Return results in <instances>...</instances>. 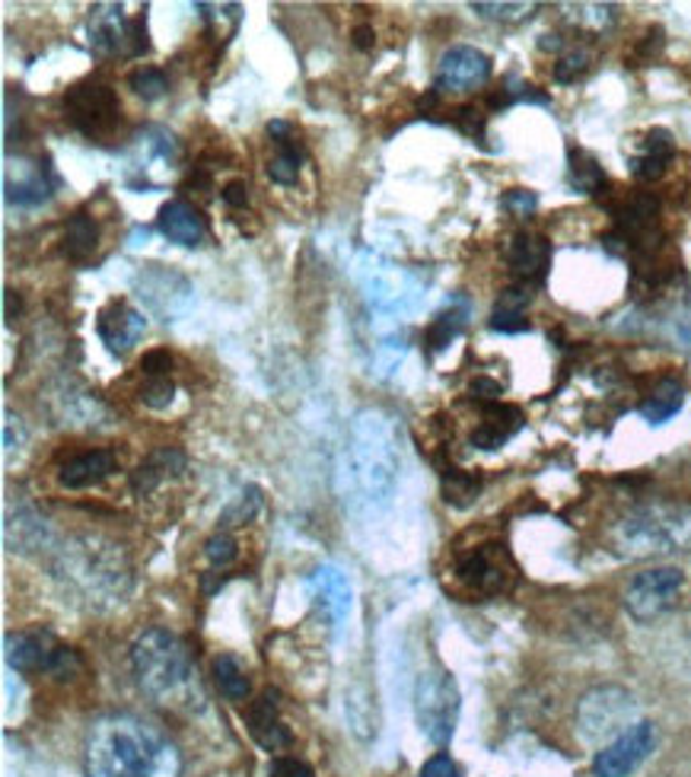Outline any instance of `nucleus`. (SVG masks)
<instances>
[{"mask_svg": "<svg viewBox=\"0 0 691 777\" xmlns=\"http://www.w3.org/2000/svg\"><path fill=\"white\" fill-rule=\"evenodd\" d=\"M90 777H182L179 748L163 730L131 714L92 723L87 736Z\"/></svg>", "mask_w": 691, "mask_h": 777, "instance_id": "obj_1", "label": "nucleus"}, {"mask_svg": "<svg viewBox=\"0 0 691 777\" xmlns=\"http://www.w3.org/2000/svg\"><path fill=\"white\" fill-rule=\"evenodd\" d=\"M131 669H134V679H138L141 691L156 704L185 711V714L205 708V694H201L191 650L173 631H144L131 647Z\"/></svg>", "mask_w": 691, "mask_h": 777, "instance_id": "obj_2", "label": "nucleus"}, {"mask_svg": "<svg viewBox=\"0 0 691 777\" xmlns=\"http://www.w3.org/2000/svg\"><path fill=\"white\" fill-rule=\"evenodd\" d=\"M55 577L64 583V590H70L92 609L121 605L134 583L121 545L96 536L77 538L67 548H61Z\"/></svg>", "mask_w": 691, "mask_h": 777, "instance_id": "obj_3", "label": "nucleus"}, {"mask_svg": "<svg viewBox=\"0 0 691 777\" xmlns=\"http://www.w3.org/2000/svg\"><path fill=\"white\" fill-rule=\"evenodd\" d=\"M348 481L363 507H386L398 481V440L386 415L361 412L348 444Z\"/></svg>", "mask_w": 691, "mask_h": 777, "instance_id": "obj_4", "label": "nucleus"}, {"mask_svg": "<svg viewBox=\"0 0 691 777\" xmlns=\"http://www.w3.org/2000/svg\"><path fill=\"white\" fill-rule=\"evenodd\" d=\"M612 545L622 558H657L691 551V504H644L622 516L612 529Z\"/></svg>", "mask_w": 691, "mask_h": 777, "instance_id": "obj_5", "label": "nucleus"}, {"mask_svg": "<svg viewBox=\"0 0 691 777\" xmlns=\"http://www.w3.org/2000/svg\"><path fill=\"white\" fill-rule=\"evenodd\" d=\"M459 708H462V698H459V686L450 672L440 666L424 669L415 682V718L430 743H437V746L450 743L456 720H459Z\"/></svg>", "mask_w": 691, "mask_h": 777, "instance_id": "obj_6", "label": "nucleus"}, {"mask_svg": "<svg viewBox=\"0 0 691 777\" xmlns=\"http://www.w3.org/2000/svg\"><path fill=\"white\" fill-rule=\"evenodd\" d=\"M3 657L13 672H23V676L55 672L61 679H67L70 666L80 663L70 647H64L58 637L45 628L10 631L3 641Z\"/></svg>", "mask_w": 691, "mask_h": 777, "instance_id": "obj_7", "label": "nucleus"}, {"mask_svg": "<svg viewBox=\"0 0 691 777\" xmlns=\"http://www.w3.org/2000/svg\"><path fill=\"white\" fill-rule=\"evenodd\" d=\"M452 577L469 597L491 599L511 590L513 580H516V568H513L511 551L504 545L484 541L456 561Z\"/></svg>", "mask_w": 691, "mask_h": 777, "instance_id": "obj_8", "label": "nucleus"}, {"mask_svg": "<svg viewBox=\"0 0 691 777\" xmlns=\"http://www.w3.org/2000/svg\"><path fill=\"white\" fill-rule=\"evenodd\" d=\"M634 714H637V701L632 691L618 686H600L580 698L577 723L590 743H602L608 736H622L628 726H634L637 723Z\"/></svg>", "mask_w": 691, "mask_h": 777, "instance_id": "obj_9", "label": "nucleus"}, {"mask_svg": "<svg viewBox=\"0 0 691 777\" xmlns=\"http://www.w3.org/2000/svg\"><path fill=\"white\" fill-rule=\"evenodd\" d=\"M64 119L70 121L84 138L106 141L116 134L121 121V102L106 84H77L64 92Z\"/></svg>", "mask_w": 691, "mask_h": 777, "instance_id": "obj_10", "label": "nucleus"}, {"mask_svg": "<svg viewBox=\"0 0 691 777\" xmlns=\"http://www.w3.org/2000/svg\"><path fill=\"white\" fill-rule=\"evenodd\" d=\"M682 570L679 568H650L640 570L625 590V609L637 622H654L662 612H669L676 605V599L682 593Z\"/></svg>", "mask_w": 691, "mask_h": 777, "instance_id": "obj_11", "label": "nucleus"}, {"mask_svg": "<svg viewBox=\"0 0 691 777\" xmlns=\"http://www.w3.org/2000/svg\"><path fill=\"white\" fill-rule=\"evenodd\" d=\"M657 726L650 720H637L622 736H615L608 746H602L593 758L596 777H632L657 748Z\"/></svg>", "mask_w": 691, "mask_h": 777, "instance_id": "obj_12", "label": "nucleus"}, {"mask_svg": "<svg viewBox=\"0 0 691 777\" xmlns=\"http://www.w3.org/2000/svg\"><path fill=\"white\" fill-rule=\"evenodd\" d=\"M491 80V58L472 45H452L437 64V92H472Z\"/></svg>", "mask_w": 691, "mask_h": 777, "instance_id": "obj_13", "label": "nucleus"}, {"mask_svg": "<svg viewBox=\"0 0 691 777\" xmlns=\"http://www.w3.org/2000/svg\"><path fill=\"white\" fill-rule=\"evenodd\" d=\"M90 48L99 58H128V39H131V20L124 17L121 3H96L87 20Z\"/></svg>", "mask_w": 691, "mask_h": 777, "instance_id": "obj_14", "label": "nucleus"}, {"mask_svg": "<svg viewBox=\"0 0 691 777\" xmlns=\"http://www.w3.org/2000/svg\"><path fill=\"white\" fill-rule=\"evenodd\" d=\"M96 329H99L102 344H106L112 354H124V351H131V348L141 341V335H144V329H147V322H144V316H141L134 306H128V303L116 299V303H109V306L99 313Z\"/></svg>", "mask_w": 691, "mask_h": 777, "instance_id": "obj_15", "label": "nucleus"}, {"mask_svg": "<svg viewBox=\"0 0 691 777\" xmlns=\"http://www.w3.org/2000/svg\"><path fill=\"white\" fill-rule=\"evenodd\" d=\"M245 726H249V736L265 752H281V748L294 746L290 730L284 726V720L277 714V694H271V691H265L259 701H252V708L245 714Z\"/></svg>", "mask_w": 691, "mask_h": 777, "instance_id": "obj_16", "label": "nucleus"}, {"mask_svg": "<svg viewBox=\"0 0 691 777\" xmlns=\"http://www.w3.org/2000/svg\"><path fill=\"white\" fill-rule=\"evenodd\" d=\"M116 469H119V459L112 449H87V452H77L67 462H61L58 481L67 491H80V488H92V484L106 481Z\"/></svg>", "mask_w": 691, "mask_h": 777, "instance_id": "obj_17", "label": "nucleus"}, {"mask_svg": "<svg viewBox=\"0 0 691 777\" xmlns=\"http://www.w3.org/2000/svg\"><path fill=\"white\" fill-rule=\"evenodd\" d=\"M156 227L166 240L176 242V245H188V249L198 245L208 233V223H205L201 210L188 205V201H166L156 214Z\"/></svg>", "mask_w": 691, "mask_h": 777, "instance_id": "obj_18", "label": "nucleus"}, {"mask_svg": "<svg viewBox=\"0 0 691 777\" xmlns=\"http://www.w3.org/2000/svg\"><path fill=\"white\" fill-rule=\"evenodd\" d=\"M507 262L519 281L539 284L551 265V245L539 233H516L507 245Z\"/></svg>", "mask_w": 691, "mask_h": 777, "instance_id": "obj_19", "label": "nucleus"}, {"mask_svg": "<svg viewBox=\"0 0 691 777\" xmlns=\"http://www.w3.org/2000/svg\"><path fill=\"white\" fill-rule=\"evenodd\" d=\"M309 593H312V602L322 609V615H329L331 625H338L351 609V587L338 568L316 570L309 577Z\"/></svg>", "mask_w": 691, "mask_h": 777, "instance_id": "obj_20", "label": "nucleus"}, {"mask_svg": "<svg viewBox=\"0 0 691 777\" xmlns=\"http://www.w3.org/2000/svg\"><path fill=\"white\" fill-rule=\"evenodd\" d=\"M268 134L274 138V156L268 160V179L277 182V185H294L297 176H300V163H303V147L300 141L294 138L290 124L287 121H271Z\"/></svg>", "mask_w": 691, "mask_h": 777, "instance_id": "obj_21", "label": "nucleus"}, {"mask_svg": "<svg viewBox=\"0 0 691 777\" xmlns=\"http://www.w3.org/2000/svg\"><path fill=\"white\" fill-rule=\"evenodd\" d=\"M519 427H523V412L519 408L501 405V402L484 405V415H481V424L472 434V444L479 449H501Z\"/></svg>", "mask_w": 691, "mask_h": 777, "instance_id": "obj_22", "label": "nucleus"}, {"mask_svg": "<svg viewBox=\"0 0 691 777\" xmlns=\"http://www.w3.org/2000/svg\"><path fill=\"white\" fill-rule=\"evenodd\" d=\"M182 472V452H176V449H160V452H153L147 462H141L138 466V472L131 475V488H134V494L138 497H151L153 491L163 484L166 479H173V475H179Z\"/></svg>", "mask_w": 691, "mask_h": 777, "instance_id": "obj_23", "label": "nucleus"}, {"mask_svg": "<svg viewBox=\"0 0 691 777\" xmlns=\"http://www.w3.org/2000/svg\"><path fill=\"white\" fill-rule=\"evenodd\" d=\"M3 188H7V201H10V205H20V208H35V205H42V201L52 198L48 169H42V166L20 169L17 179L7 176V179H3Z\"/></svg>", "mask_w": 691, "mask_h": 777, "instance_id": "obj_24", "label": "nucleus"}, {"mask_svg": "<svg viewBox=\"0 0 691 777\" xmlns=\"http://www.w3.org/2000/svg\"><path fill=\"white\" fill-rule=\"evenodd\" d=\"M533 294L523 291V287H511L504 291L494 313H491V329L501 331V335H519V331H529V319H526V306H529Z\"/></svg>", "mask_w": 691, "mask_h": 777, "instance_id": "obj_25", "label": "nucleus"}, {"mask_svg": "<svg viewBox=\"0 0 691 777\" xmlns=\"http://www.w3.org/2000/svg\"><path fill=\"white\" fill-rule=\"evenodd\" d=\"M685 405V388L679 386L676 380H660L654 392L640 402V415L650 420V424H662L672 415H679Z\"/></svg>", "mask_w": 691, "mask_h": 777, "instance_id": "obj_26", "label": "nucleus"}, {"mask_svg": "<svg viewBox=\"0 0 691 777\" xmlns=\"http://www.w3.org/2000/svg\"><path fill=\"white\" fill-rule=\"evenodd\" d=\"M96 245H99V227H96V220H92L87 210L74 214L70 223H67V230H64V252H67V259L84 262V259H90L92 252H96Z\"/></svg>", "mask_w": 691, "mask_h": 777, "instance_id": "obj_27", "label": "nucleus"}, {"mask_svg": "<svg viewBox=\"0 0 691 777\" xmlns=\"http://www.w3.org/2000/svg\"><path fill=\"white\" fill-rule=\"evenodd\" d=\"M213 686L220 688V694L227 701H245L249 698V676L242 669V663L230 654L213 659Z\"/></svg>", "mask_w": 691, "mask_h": 777, "instance_id": "obj_28", "label": "nucleus"}, {"mask_svg": "<svg viewBox=\"0 0 691 777\" xmlns=\"http://www.w3.org/2000/svg\"><path fill=\"white\" fill-rule=\"evenodd\" d=\"M568 182H571L573 191L580 195H600L605 188V173L602 166L583 150H571V166H568Z\"/></svg>", "mask_w": 691, "mask_h": 777, "instance_id": "obj_29", "label": "nucleus"}, {"mask_svg": "<svg viewBox=\"0 0 691 777\" xmlns=\"http://www.w3.org/2000/svg\"><path fill=\"white\" fill-rule=\"evenodd\" d=\"M344 711H348V720H351V730L361 736L363 743L376 736V714H373V701L363 688H354L344 701Z\"/></svg>", "mask_w": 691, "mask_h": 777, "instance_id": "obj_30", "label": "nucleus"}, {"mask_svg": "<svg viewBox=\"0 0 691 777\" xmlns=\"http://www.w3.org/2000/svg\"><path fill=\"white\" fill-rule=\"evenodd\" d=\"M481 491V479L472 472H462V469H447L443 472V494H447V504L452 507H469Z\"/></svg>", "mask_w": 691, "mask_h": 777, "instance_id": "obj_31", "label": "nucleus"}, {"mask_svg": "<svg viewBox=\"0 0 691 777\" xmlns=\"http://www.w3.org/2000/svg\"><path fill=\"white\" fill-rule=\"evenodd\" d=\"M472 10H475L479 17H484V20L523 23V20H529V17L539 10V3H487V0H479V3H472Z\"/></svg>", "mask_w": 691, "mask_h": 777, "instance_id": "obj_32", "label": "nucleus"}, {"mask_svg": "<svg viewBox=\"0 0 691 777\" xmlns=\"http://www.w3.org/2000/svg\"><path fill=\"white\" fill-rule=\"evenodd\" d=\"M571 10V20L583 30L602 32L615 23V7H608V3H577Z\"/></svg>", "mask_w": 691, "mask_h": 777, "instance_id": "obj_33", "label": "nucleus"}, {"mask_svg": "<svg viewBox=\"0 0 691 777\" xmlns=\"http://www.w3.org/2000/svg\"><path fill=\"white\" fill-rule=\"evenodd\" d=\"M131 90L138 92L141 99L153 102V99H160L163 92L169 90V80H166V74L160 67H144L138 74H131Z\"/></svg>", "mask_w": 691, "mask_h": 777, "instance_id": "obj_34", "label": "nucleus"}, {"mask_svg": "<svg viewBox=\"0 0 691 777\" xmlns=\"http://www.w3.org/2000/svg\"><path fill=\"white\" fill-rule=\"evenodd\" d=\"M586 70H590V52L586 48H571L555 64V80L558 84H577Z\"/></svg>", "mask_w": 691, "mask_h": 777, "instance_id": "obj_35", "label": "nucleus"}, {"mask_svg": "<svg viewBox=\"0 0 691 777\" xmlns=\"http://www.w3.org/2000/svg\"><path fill=\"white\" fill-rule=\"evenodd\" d=\"M462 322H465L462 313H443V316H437V322L427 329V344H430V351H443L452 338L459 335Z\"/></svg>", "mask_w": 691, "mask_h": 777, "instance_id": "obj_36", "label": "nucleus"}, {"mask_svg": "<svg viewBox=\"0 0 691 777\" xmlns=\"http://www.w3.org/2000/svg\"><path fill=\"white\" fill-rule=\"evenodd\" d=\"M205 555H208V561H211L213 568L223 570L237 561V555H240V545H237V538L230 536V533H217V536L208 538V545H205Z\"/></svg>", "mask_w": 691, "mask_h": 777, "instance_id": "obj_37", "label": "nucleus"}, {"mask_svg": "<svg viewBox=\"0 0 691 777\" xmlns=\"http://www.w3.org/2000/svg\"><path fill=\"white\" fill-rule=\"evenodd\" d=\"M452 124H456L465 138H472L475 144H484V124H487V119H484L481 109H475V106H459V109L452 112Z\"/></svg>", "mask_w": 691, "mask_h": 777, "instance_id": "obj_38", "label": "nucleus"}, {"mask_svg": "<svg viewBox=\"0 0 691 777\" xmlns=\"http://www.w3.org/2000/svg\"><path fill=\"white\" fill-rule=\"evenodd\" d=\"M640 153L672 163V156H676V141H672V134H669L666 128H650V131L644 134V141H640Z\"/></svg>", "mask_w": 691, "mask_h": 777, "instance_id": "obj_39", "label": "nucleus"}, {"mask_svg": "<svg viewBox=\"0 0 691 777\" xmlns=\"http://www.w3.org/2000/svg\"><path fill=\"white\" fill-rule=\"evenodd\" d=\"M173 383H169V376H147V383L141 386V402L147 405V408H166L169 402H173Z\"/></svg>", "mask_w": 691, "mask_h": 777, "instance_id": "obj_40", "label": "nucleus"}, {"mask_svg": "<svg viewBox=\"0 0 691 777\" xmlns=\"http://www.w3.org/2000/svg\"><path fill=\"white\" fill-rule=\"evenodd\" d=\"M669 338H672L679 348L691 351V303L689 306H679V309L669 316Z\"/></svg>", "mask_w": 691, "mask_h": 777, "instance_id": "obj_41", "label": "nucleus"}, {"mask_svg": "<svg viewBox=\"0 0 691 777\" xmlns=\"http://www.w3.org/2000/svg\"><path fill=\"white\" fill-rule=\"evenodd\" d=\"M666 169H669V163H666V160H657V156H644V153L632 156L634 179L654 182V179H660V176H666Z\"/></svg>", "mask_w": 691, "mask_h": 777, "instance_id": "obj_42", "label": "nucleus"}, {"mask_svg": "<svg viewBox=\"0 0 691 777\" xmlns=\"http://www.w3.org/2000/svg\"><path fill=\"white\" fill-rule=\"evenodd\" d=\"M268 777H316V771H312L306 762H300V758H287V755H281V758H274V762H271Z\"/></svg>", "mask_w": 691, "mask_h": 777, "instance_id": "obj_43", "label": "nucleus"}, {"mask_svg": "<svg viewBox=\"0 0 691 777\" xmlns=\"http://www.w3.org/2000/svg\"><path fill=\"white\" fill-rule=\"evenodd\" d=\"M169 370H173V354L163 351V348L147 351V354L141 358V373H144V376H166Z\"/></svg>", "mask_w": 691, "mask_h": 777, "instance_id": "obj_44", "label": "nucleus"}, {"mask_svg": "<svg viewBox=\"0 0 691 777\" xmlns=\"http://www.w3.org/2000/svg\"><path fill=\"white\" fill-rule=\"evenodd\" d=\"M418 777H462V768L452 762L447 752H440V755H434L430 762H424L421 775Z\"/></svg>", "mask_w": 691, "mask_h": 777, "instance_id": "obj_45", "label": "nucleus"}, {"mask_svg": "<svg viewBox=\"0 0 691 777\" xmlns=\"http://www.w3.org/2000/svg\"><path fill=\"white\" fill-rule=\"evenodd\" d=\"M147 48H151V42H147V20L134 17L131 20V39H128V58H141Z\"/></svg>", "mask_w": 691, "mask_h": 777, "instance_id": "obj_46", "label": "nucleus"}, {"mask_svg": "<svg viewBox=\"0 0 691 777\" xmlns=\"http://www.w3.org/2000/svg\"><path fill=\"white\" fill-rule=\"evenodd\" d=\"M536 205H539V198H536L533 191H523V188H516V191H511V195L504 198V208L513 210L516 217H526V214H533V210H536Z\"/></svg>", "mask_w": 691, "mask_h": 777, "instance_id": "obj_47", "label": "nucleus"}, {"mask_svg": "<svg viewBox=\"0 0 691 777\" xmlns=\"http://www.w3.org/2000/svg\"><path fill=\"white\" fill-rule=\"evenodd\" d=\"M662 48V30L660 26H654V30L644 35V42L637 45V55H634V61H654L657 55H660Z\"/></svg>", "mask_w": 691, "mask_h": 777, "instance_id": "obj_48", "label": "nucleus"}, {"mask_svg": "<svg viewBox=\"0 0 691 777\" xmlns=\"http://www.w3.org/2000/svg\"><path fill=\"white\" fill-rule=\"evenodd\" d=\"M469 395L472 398H479V402H484V405H494L497 402V395H501V383H494V380H475L472 386H469Z\"/></svg>", "mask_w": 691, "mask_h": 777, "instance_id": "obj_49", "label": "nucleus"}, {"mask_svg": "<svg viewBox=\"0 0 691 777\" xmlns=\"http://www.w3.org/2000/svg\"><path fill=\"white\" fill-rule=\"evenodd\" d=\"M220 195H223L227 208H245V205H249V185H245V182H240V179L230 182V185H227V188H223Z\"/></svg>", "mask_w": 691, "mask_h": 777, "instance_id": "obj_50", "label": "nucleus"}, {"mask_svg": "<svg viewBox=\"0 0 691 777\" xmlns=\"http://www.w3.org/2000/svg\"><path fill=\"white\" fill-rule=\"evenodd\" d=\"M373 42H376V32L370 30V26H358V30H354V45H358L361 52L373 48Z\"/></svg>", "mask_w": 691, "mask_h": 777, "instance_id": "obj_51", "label": "nucleus"}, {"mask_svg": "<svg viewBox=\"0 0 691 777\" xmlns=\"http://www.w3.org/2000/svg\"><path fill=\"white\" fill-rule=\"evenodd\" d=\"M3 303H7V309H3L7 322H13V319H17V313H20V299H17V291H7V294H3Z\"/></svg>", "mask_w": 691, "mask_h": 777, "instance_id": "obj_52", "label": "nucleus"}]
</instances>
